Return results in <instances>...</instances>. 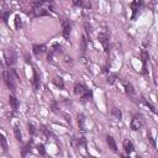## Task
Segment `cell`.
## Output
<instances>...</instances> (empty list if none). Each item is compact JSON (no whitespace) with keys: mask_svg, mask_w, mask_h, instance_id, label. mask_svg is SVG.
Returning a JSON list of instances; mask_svg holds the SVG:
<instances>
[{"mask_svg":"<svg viewBox=\"0 0 158 158\" xmlns=\"http://www.w3.org/2000/svg\"><path fill=\"white\" fill-rule=\"evenodd\" d=\"M37 151H38V153H41L42 156H44V147H43V144H38L37 146Z\"/></svg>","mask_w":158,"mask_h":158,"instance_id":"25","label":"cell"},{"mask_svg":"<svg viewBox=\"0 0 158 158\" xmlns=\"http://www.w3.org/2000/svg\"><path fill=\"white\" fill-rule=\"evenodd\" d=\"M122 146H123V151L126 152V154H130V153H132L133 152V144H132V142L130 141V139H125L123 141V143H122Z\"/></svg>","mask_w":158,"mask_h":158,"instance_id":"11","label":"cell"},{"mask_svg":"<svg viewBox=\"0 0 158 158\" xmlns=\"http://www.w3.org/2000/svg\"><path fill=\"white\" fill-rule=\"evenodd\" d=\"M9 102H10V106H11L12 111H16L19 109V100L14 95H10L9 96Z\"/></svg>","mask_w":158,"mask_h":158,"instance_id":"14","label":"cell"},{"mask_svg":"<svg viewBox=\"0 0 158 158\" xmlns=\"http://www.w3.org/2000/svg\"><path fill=\"white\" fill-rule=\"evenodd\" d=\"M148 138H149V141H151V142H152V144H153V146H156V143H154V141H153V137H152V136H151V133H149V135H148Z\"/></svg>","mask_w":158,"mask_h":158,"instance_id":"29","label":"cell"},{"mask_svg":"<svg viewBox=\"0 0 158 158\" xmlns=\"http://www.w3.org/2000/svg\"><path fill=\"white\" fill-rule=\"evenodd\" d=\"M141 60H142V65H143V72L146 73V69H147V60H148V52L146 49L142 51L141 53Z\"/></svg>","mask_w":158,"mask_h":158,"instance_id":"13","label":"cell"},{"mask_svg":"<svg viewBox=\"0 0 158 158\" xmlns=\"http://www.w3.org/2000/svg\"><path fill=\"white\" fill-rule=\"evenodd\" d=\"M123 88H125V93H126V95H127L132 101H136L137 95H136V90H135L133 85H132L131 83H123Z\"/></svg>","mask_w":158,"mask_h":158,"instance_id":"4","label":"cell"},{"mask_svg":"<svg viewBox=\"0 0 158 158\" xmlns=\"http://www.w3.org/2000/svg\"><path fill=\"white\" fill-rule=\"evenodd\" d=\"M115 78H116V75H115V74L110 75V78L107 79V83H109V84H114V81H115Z\"/></svg>","mask_w":158,"mask_h":158,"instance_id":"27","label":"cell"},{"mask_svg":"<svg viewBox=\"0 0 158 158\" xmlns=\"http://www.w3.org/2000/svg\"><path fill=\"white\" fill-rule=\"evenodd\" d=\"M32 85H33V89H35V90H37V89L40 88V85H41V78H40V75H38V73H37L36 69H33V80H32Z\"/></svg>","mask_w":158,"mask_h":158,"instance_id":"10","label":"cell"},{"mask_svg":"<svg viewBox=\"0 0 158 158\" xmlns=\"http://www.w3.org/2000/svg\"><path fill=\"white\" fill-rule=\"evenodd\" d=\"M32 143H33V139H30L28 142H27V144L23 147V149H22V157L25 158L26 157V153L28 152V151H31V147H32Z\"/></svg>","mask_w":158,"mask_h":158,"instance_id":"20","label":"cell"},{"mask_svg":"<svg viewBox=\"0 0 158 158\" xmlns=\"http://www.w3.org/2000/svg\"><path fill=\"white\" fill-rule=\"evenodd\" d=\"M99 42L102 44L105 52H109V35L106 31H102L99 33Z\"/></svg>","mask_w":158,"mask_h":158,"instance_id":"6","label":"cell"},{"mask_svg":"<svg viewBox=\"0 0 158 158\" xmlns=\"http://www.w3.org/2000/svg\"><path fill=\"white\" fill-rule=\"evenodd\" d=\"M28 132L31 133V135H35L36 133V127H35V125L33 123H31V122H28Z\"/></svg>","mask_w":158,"mask_h":158,"instance_id":"23","label":"cell"},{"mask_svg":"<svg viewBox=\"0 0 158 158\" xmlns=\"http://www.w3.org/2000/svg\"><path fill=\"white\" fill-rule=\"evenodd\" d=\"M32 52H33L35 56L40 57L41 54H43V53L46 52V44H33Z\"/></svg>","mask_w":158,"mask_h":158,"instance_id":"8","label":"cell"},{"mask_svg":"<svg viewBox=\"0 0 158 158\" xmlns=\"http://www.w3.org/2000/svg\"><path fill=\"white\" fill-rule=\"evenodd\" d=\"M0 147L2 148V151H4V152H7V149H9L7 141H6V138L4 137V135H2V133H0Z\"/></svg>","mask_w":158,"mask_h":158,"instance_id":"17","label":"cell"},{"mask_svg":"<svg viewBox=\"0 0 158 158\" xmlns=\"http://www.w3.org/2000/svg\"><path fill=\"white\" fill-rule=\"evenodd\" d=\"M141 4H142L141 1H132V2L130 4V5H131V9H132V16H131L132 20H135V17H136V15H137V10H138V7H139Z\"/></svg>","mask_w":158,"mask_h":158,"instance_id":"12","label":"cell"},{"mask_svg":"<svg viewBox=\"0 0 158 158\" xmlns=\"http://www.w3.org/2000/svg\"><path fill=\"white\" fill-rule=\"evenodd\" d=\"M84 122H85L84 115L83 114H78V125H79V128L81 131H84Z\"/></svg>","mask_w":158,"mask_h":158,"instance_id":"21","label":"cell"},{"mask_svg":"<svg viewBox=\"0 0 158 158\" xmlns=\"http://www.w3.org/2000/svg\"><path fill=\"white\" fill-rule=\"evenodd\" d=\"M21 26H22V22H21V17H20L19 15H16V16H15V27L19 30Z\"/></svg>","mask_w":158,"mask_h":158,"instance_id":"22","label":"cell"},{"mask_svg":"<svg viewBox=\"0 0 158 158\" xmlns=\"http://www.w3.org/2000/svg\"><path fill=\"white\" fill-rule=\"evenodd\" d=\"M81 53H84L85 52V49H86V40H85V37H83V40H81Z\"/></svg>","mask_w":158,"mask_h":158,"instance_id":"24","label":"cell"},{"mask_svg":"<svg viewBox=\"0 0 158 158\" xmlns=\"http://www.w3.org/2000/svg\"><path fill=\"white\" fill-rule=\"evenodd\" d=\"M143 117H142V115H135L133 116V118H132V121H131V128L133 130V131H138L142 126H143Z\"/></svg>","mask_w":158,"mask_h":158,"instance_id":"3","label":"cell"},{"mask_svg":"<svg viewBox=\"0 0 158 158\" xmlns=\"http://www.w3.org/2000/svg\"><path fill=\"white\" fill-rule=\"evenodd\" d=\"M62 35L65 40H69V36H70V30H72V26H70V22L65 19L62 20Z\"/></svg>","mask_w":158,"mask_h":158,"instance_id":"5","label":"cell"},{"mask_svg":"<svg viewBox=\"0 0 158 158\" xmlns=\"http://www.w3.org/2000/svg\"><path fill=\"white\" fill-rule=\"evenodd\" d=\"M14 133H15L16 139L21 142V141H22V135H21V130H20L19 125H15V126H14Z\"/></svg>","mask_w":158,"mask_h":158,"instance_id":"19","label":"cell"},{"mask_svg":"<svg viewBox=\"0 0 158 158\" xmlns=\"http://www.w3.org/2000/svg\"><path fill=\"white\" fill-rule=\"evenodd\" d=\"M52 111H54V112H57V104L53 101L52 102Z\"/></svg>","mask_w":158,"mask_h":158,"instance_id":"28","label":"cell"},{"mask_svg":"<svg viewBox=\"0 0 158 158\" xmlns=\"http://www.w3.org/2000/svg\"><path fill=\"white\" fill-rule=\"evenodd\" d=\"M111 115H112L116 120H121V118H122L121 110H120V109H117V107H112V109H111Z\"/></svg>","mask_w":158,"mask_h":158,"instance_id":"18","label":"cell"},{"mask_svg":"<svg viewBox=\"0 0 158 158\" xmlns=\"http://www.w3.org/2000/svg\"><path fill=\"white\" fill-rule=\"evenodd\" d=\"M4 57H5V62L6 64L10 67V65H14L16 63V59H17V54L16 52L12 49V48H7L5 52H4Z\"/></svg>","mask_w":158,"mask_h":158,"instance_id":"2","label":"cell"},{"mask_svg":"<svg viewBox=\"0 0 158 158\" xmlns=\"http://www.w3.org/2000/svg\"><path fill=\"white\" fill-rule=\"evenodd\" d=\"M106 143H107L109 148H110L112 152H117V146H116V142H115V139H114L112 136H110V135L106 136Z\"/></svg>","mask_w":158,"mask_h":158,"instance_id":"9","label":"cell"},{"mask_svg":"<svg viewBox=\"0 0 158 158\" xmlns=\"http://www.w3.org/2000/svg\"><path fill=\"white\" fill-rule=\"evenodd\" d=\"M122 158H130V157H127V156H122Z\"/></svg>","mask_w":158,"mask_h":158,"instance_id":"31","label":"cell"},{"mask_svg":"<svg viewBox=\"0 0 158 158\" xmlns=\"http://www.w3.org/2000/svg\"><path fill=\"white\" fill-rule=\"evenodd\" d=\"M73 5L75 6H80V7H91V2L90 1H84V0H74Z\"/></svg>","mask_w":158,"mask_h":158,"instance_id":"15","label":"cell"},{"mask_svg":"<svg viewBox=\"0 0 158 158\" xmlns=\"http://www.w3.org/2000/svg\"><path fill=\"white\" fill-rule=\"evenodd\" d=\"M74 93H75L77 95H79L80 98H83L85 94L89 93V89H88L84 84H81V83H77L75 86H74Z\"/></svg>","mask_w":158,"mask_h":158,"instance_id":"7","label":"cell"},{"mask_svg":"<svg viewBox=\"0 0 158 158\" xmlns=\"http://www.w3.org/2000/svg\"><path fill=\"white\" fill-rule=\"evenodd\" d=\"M86 158H95V157H93V156H88Z\"/></svg>","mask_w":158,"mask_h":158,"instance_id":"30","label":"cell"},{"mask_svg":"<svg viewBox=\"0 0 158 158\" xmlns=\"http://www.w3.org/2000/svg\"><path fill=\"white\" fill-rule=\"evenodd\" d=\"M143 101H144V104H146V105L149 107V110H151L152 112H156V109H154V106H153L151 102H148V101H146V100H143Z\"/></svg>","mask_w":158,"mask_h":158,"instance_id":"26","label":"cell"},{"mask_svg":"<svg viewBox=\"0 0 158 158\" xmlns=\"http://www.w3.org/2000/svg\"><path fill=\"white\" fill-rule=\"evenodd\" d=\"M53 84L57 86V88H59V89H64V81H63V78L62 77H56L54 79H53Z\"/></svg>","mask_w":158,"mask_h":158,"instance_id":"16","label":"cell"},{"mask_svg":"<svg viewBox=\"0 0 158 158\" xmlns=\"http://www.w3.org/2000/svg\"><path fill=\"white\" fill-rule=\"evenodd\" d=\"M136 158H142V157H141V156H137V157H136Z\"/></svg>","mask_w":158,"mask_h":158,"instance_id":"32","label":"cell"},{"mask_svg":"<svg viewBox=\"0 0 158 158\" xmlns=\"http://www.w3.org/2000/svg\"><path fill=\"white\" fill-rule=\"evenodd\" d=\"M2 80H4V83L6 84V86H7L12 93H15V81H14L11 70H4V72H2Z\"/></svg>","mask_w":158,"mask_h":158,"instance_id":"1","label":"cell"}]
</instances>
